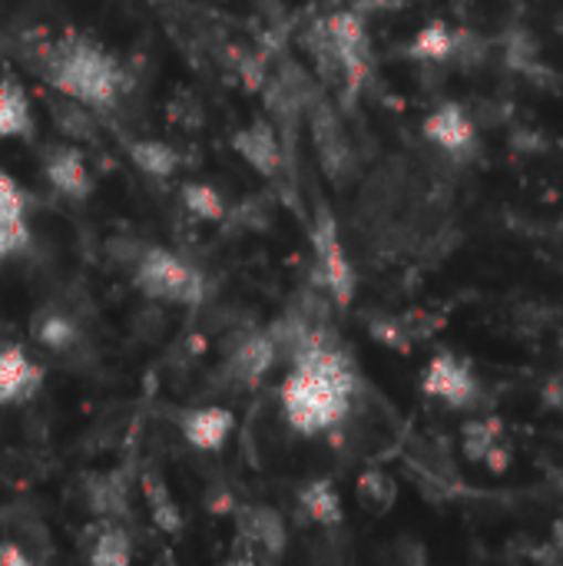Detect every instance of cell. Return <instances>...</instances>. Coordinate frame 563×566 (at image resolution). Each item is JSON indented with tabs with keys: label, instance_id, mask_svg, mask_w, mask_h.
Segmentation results:
<instances>
[{
	"label": "cell",
	"instance_id": "6da1fadb",
	"mask_svg": "<svg viewBox=\"0 0 563 566\" xmlns=\"http://www.w3.org/2000/svg\"><path fill=\"white\" fill-rule=\"evenodd\" d=\"M362 378L355 371L352 355L332 332V325L319 328L289 361V375L282 381V418L302 438H319L335 431L355 408V395Z\"/></svg>",
	"mask_w": 563,
	"mask_h": 566
},
{
	"label": "cell",
	"instance_id": "7a4b0ae2",
	"mask_svg": "<svg viewBox=\"0 0 563 566\" xmlns=\"http://www.w3.org/2000/svg\"><path fill=\"white\" fill-rule=\"evenodd\" d=\"M33 70L50 90L83 103L93 113L113 109L129 86L123 63L90 36H60L33 53Z\"/></svg>",
	"mask_w": 563,
	"mask_h": 566
},
{
	"label": "cell",
	"instance_id": "3957f363",
	"mask_svg": "<svg viewBox=\"0 0 563 566\" xmlns=\"http://www.w3.org/2000/svg\"><path fill=\"white\" fill-rule=\"evenodd\" d=\"M126 272L133 289L156 305H199L209 295L206 272L163 245L139 242Z\"/></svg>",
	"mask_w": 563,
	"mask_h": 566
},
{
	"label": "cell",
	"instance_id": "277c9868",
	"mask_svg": "<svg viewBox=\"0 0 563 566\" xmlns=\"http://www.w3.org/2000/svg\"><path fill=\"white\" fill-rule=\"evenodd\" d=\"M275 361H279V352H275V342L269 338V332L236 328L222 345V361L212 375V385H216V391H232V395L252 391L265 381V375L275 368Z\"/></svg>",
	"mask_w": 563,
	"mask_h": 566
},
{
	"label": "cell",
	"instance_id": "5b68a950",
	"mask_svg": "<svg viewBox=\"0 0 563 566\" xmlns=\"http://www.w3.org/2000/svg\"><path fill=\"white\" fill-rule=\"evenodd\" d=\"M305 116H309V129H312V143L319 153V163L325 169V176L335 186H348L358 172V156L355 146L338 119V113L332 109V103L325 99L322 90H315L305 103Z\"/></svg>",
	"mask_w": 563,
	"mask_h": 566
},
{
	"label": "cell",
	"instance_id": "8992f818",
	"mask_svg": "<svg viewBox=\"0 0 563 566\" xmlns=\"http://www.w3.org/2000/svg\"><path fill=\"white\" fill-rule=\"evenodd\" d=\"M335 63H338V76H342V90L358 93L365 86V80L372 76V43H368V27L365 17L352 7L332 10L322 17Z\"/></svg>",
	"mask_w": 563,
	"mask_h": 566
},
{
	"label": "cell",
	"instance_id": "52a82bcc",
	"mask_svg": "<svg viewBox=\"0 0 563 566\" xmlns=\"http://www.w3.org/2000/svg\"><path fill=\"white\" fill-rule=\"evenodd\" d=\"M312 255H315V279H319V289L325 292V298L338 308H348L355 298V269L342 249L335 219L325 206H319V212H315Z\"/></svg>",
	"mask_w": 563,
	"mask_h": 566
},
{
	"label": "cell",
	"instance_id": "ba28073f",
	"mask_svg": "<svg viewBox=\"0 0 563 566\" xmlns=\"http://www.w3.org/2000/svg\"><path fill=\"white\" fill-rule=\"evenodd\" d=\"M236 560L242 564H272L282 560L289 547L285 517L265 504H236Z\"/></svg>",
	"mask_w": 563,
	"mask_h": 566
},
{
	"label": "cell",
	"instance_id": "9c48e42d",
	"mask_svg": "<svg viewBox=\"0 0 563 566\" xmlns=\"http://www.w3.org/2000/svg\"><path fill=\"white\" fill-rule=\"evenodd\" d=\"M40 172L46 179V186L66 199V202H86L96 189V179H93V169L80 149V143H50L40 149Z\"/></svg>",
	"mask_w": 563,
	"mask_h": 566
},
{
	"label": "cell",
	"instance_id": "30bf717a",
	"mask_svg": "<svg viewBox=\"0 0 563 566\" xmlns=\"http://www.w3.org/2000/svg\"><path fill=\"white\" fill-rule=\"evenodd\" d=\"M421 391L455 411H468V408H475V401L481 395V381L465 358H458L451 352H438L421 371Z\"/></svg>",
	"mask_w": 563,
	"mask_h": 566
},
{
	"label": "cell",
	"instance_id": "8fae6325",
	"mask_svg": "<svg viewBox=\"0 0 563 566\" xmlns=\"http://www.w3.org/2000/svg\"><path fill=\"white\" fill-rule=\"evenodd\" d=\"M232 149L269 182L282 179L285 176V166H289V153L279 139V129L272 119L265 116H256L249 126H242L236 136H232Z\"/></svg>",
	"mask_w": 563,
	"mask_h": 566
},
{
	"label": "cell",
	"instance_id": "7c38bea8",
	"mask_svg": "<svg viewBox=\"0 0 563 566\" xmlns=\"http://www.w3.org/2000/svg\"><path fill=\"white\" fill-rule=\"evenodd\" d=\"M30 335L33 342L50 352L53 358H76L86 348V332L80 325V318L73 312H66L63 305L50 302L40 305L30 318Z\"/></svg>",
	"mask_w": 563,
	"mask_h": 566
},
{
	"label": "cell",
	"instance_id": "4fadbf2b",
	"mask_svg": "<svg viewBox=\"0 0 563 566\" xmlns=\"http://www.w3.org/2000/svg\"><path fill=\"white\" fill-rule=\"evenodd\" d=\"M43 388V365L20 345H0V408L27 405Z\"/></svg>",
	"mask_w": 563,
	"mask_h": 566
},
{
	"label": "cell",
	"instance_id": "5bb4252c",
	"mask_svg": "<svg viewBox=\"0 0 563 566\" xmlns=\"http://www.w3.org/2000/svg\"><path fill=\"white\" fill-rule=\"evenodd\" d=\"M232 431H236V411L222 405H199L179 415V434L199 454L222 451Z\"/></svg>",
	"mask_w": 563,
	"mask_h": 566
},
{
	"label": "cell",
	"instance_id": "9a60e30c",
	"mask_svg": "<svg viewBox=\"0 0 563 566\" xmlns=\"http://www.w3.org/2000/svg\"><path fill=\"white\" fill-rule=\"evenodd\" d=\"M421 133L428 143H435L448 156H465L478 139L475 119L468 116V109L461 103H441L438 109H431Z\"/></svg>",
	"mask_w": 563,
	"mask_h": 566
},
{
	"label": "cell",
	"instance_id": "2e32d148",
	"mask_svg": "<svg viewBox=\"0 0 563 566\" xmlns=\"http://www.w3.org/2000/svg\"><path fill=\"white\" fill-rule=\"evenodd\" d=\"M129 478L126 471H106V474H93L86 478V488H83V501H86V511L96 517V521H123L129 517Z\"/></svg>",
	"mask_w": 563,
	"mask_h": 566
},
{
	"label": "cell",
	"instance_id": "e0dca14e",
	"mask_svg": "<svg viewBox=\"0 0 563 566\" xmlns=\"http://www.w3.org/2000/svg\"><path fill=\"white\" fill-rule=\"evenodd\" d=\"M295 511L305 524H315L322 531H332L345 521V504L338 488L329 478L309 481L295 491Z\"/></svg>",
	"mask_w": 563,
	"mask_h": 566
},
{
	"label": "cell",
	"instance_id": "ac0fdd59",
	"mask_svg": "<svg viewBox=\"0 0 563 566\" xmlns=\"http://www.w3.org/2000/svg\"><path fill=\"white\" fill-rule=\"evenodd\" d=\"M27 242H30V229H27L23 192L7 172H0V262L23 252Z\"/></svg>",
	"mask_w": 563,
	"mask_h": 566
},
{
	"label": "cell",
	"instance_id": "d6986e66",
	"mask_svg": "<svg viewBox=\"0 0 563 566\" xmlns=\"http://www.w3.org/2000/svg\"><path fill=\"white\" fill-rule=\"evenodd\" d=\"M86 560L96 566H126L133 560V534L123 521H96L86 531Z\"/></svg>",
	"mask_w": 563,
	"mask_h": 566
},
{
	"label": "cell",
	"instance_id": "ffe728a7",
	"mask_svg": "<svg viewBox=\"0 0 563 566\" xmlns=\"http://www.w3.org/2000/svg\"><path fill=\"white\" fill-rule=\"evenodd\" d=\"M33 136V106L27 90L13 80H0V139H30Z\"/></svg>",
	"mask_w": 563,
	"mask_h": 566
},
{
	"label": "cell",
	"instance_id": "44dd1931",
	"mask_svg": "<svg viewBox=\"0 0 563 566\" xmlns=\"http://www.w3.org/2000/svg\"><path fill=\"white\" fill-rule=\"evenodd\" d=\"M126 156L139 172L153 179H169L183 166V153L163 139H126Z\"/></svg>",
	"mask_w": 563,
	"mask_h": 566
},
{
	"label": "cell",
	"instance_id": "7402d4cb",
	"mask_svg": "<svg viewBox=\"0 0 563 566\" xmlns=\"http://www.w3.org/2000/svg\"><path fill=\"white\" fill-rule=\"evenodd\" d=\"M139 491H143V501H146V511H149L153 524H156L163 534L179 537L183 527H186V521H183V511H179V504L173 501L166 481L156 478L153 471H146V474L139 478Z\"/></svg>",
	"mask_w": 563,
	"mask_h": 566
},
{
	"label": "cell",
	"instance_id": "603a6c76",
	"mask_svg": "<svg viewBox=\"0 0 563 566\" xmlns=\"http://www.w3.org/2000/svg\"><path fill=\"white\" fill-rule=\"evenodd\" d=\"M458 36H461V30H451L448 23L435 20L411 36L405 53L418 63H451L458 53Z\"/></svg>",
	"mask_w": 563,
	"mask_h": 566
},
{
	"label": "cell",
	"instance_id": "cb8c5ba5",
	"mask_svg": "<svg viewBox=\"0 0 563 566\" xmlns=\"http://www.w3.org/2000/svg\"><path fill=\"white\" fill-rule=\"evenodd\" d=\"M50 116H53V126H56V133L63 139H70V143H96V116L83 103L56 93V96H50Z\"/></svg>",
	"mask_w": 563,
	"mask_h": 566
},
{
	"label": "cell",
	"instance_id": "d4e9b609",
	"mask_svg": "<svg viewBox=\"0 0 563 566\" xmlns=\"http://www.w3.org/2000/svg\"><path fill=\"white\" fill-rule=\"evenodd\" d=\"M179 199H183L186 212L192 219H199V222H212L216 226V222H222L229 216V199L216 186H209V182H186L179 189Z\"/></svg>",
	"mask_w": 563,
	"mask_h": 566
},
{
	"label": "cell",
	"instance_id": "484cf974",
	"mask_svg": "<svg viewBox=\"0 0 563 566\" xmlns=\"http://www.w3.org/2000/svg\"><path fill=\"white\" fill-rule=\"evenodd\" d=\"M355 497H358V504H362L368 514H385V511H392L395 501H398V484H395L392 474L372 468V471H365V474L355 481Z\"/></svg>",
	"mask_w": 563,
	"mask_h": 566
},
{
	"label": "cell",
	"instance_id": "4316f807",
	"mask_svg": "<svg viewBox=\"0 0 563 566\" xmlns=\"http://www.w3.org/2000/svg\"><path fill=\"white\" fill-rule=\"evenodd\" d=\"M461 434H465V438H461L465 458L475 461V464H484V458H488L498 444H504V428H501V421H494V418L471 421Z\"/></svg>",
	"mask_w": 563,
	"mask_h": 566
},
{
	"label": "cell",
	"instance_id": "83f0119b",
	"mask_svg": "<svg viewBox=\"0 0 563 566\" xmlns=\"http://www.w3.org/2000/svg\"><path fill=\"white\" fill-rule=\"evenodd\" d=\"M169 119L183 129H199L202 126V103L189 90H179L169 99Z\"/></svg>",
	"mask_w": 563,
	"mask_h": 566
},
{
	"label": "cell",
	"instance_id": "f1b7e54d",
	"mask_svg": "<svg viewBox=\"0 0 563 566\" xmlns=\"http://www.w3.org/2000/svg\"><path fill=\"white\" fill-rule=\"evenodd\" d=\"M0 566H33V554L20 547V541L0 544Z\"/></svg>",
	"mask_w": 563,
	"mask_h": 566
},
{
	"label": "cell",
	"instance_id": "f546056e",
	"mask_svg": "<svg viewBox=\"0 0 563 566\" xmlns=\"http://www.w3.org/2000/svg\"><path fill=\"white\" fill-rule=\"evenodd\" d=\"M408 0H348L352 10H358L362 17L365 13H392V10H402Z\"/></svg>",
	"mask_w": 563,
	"mask_h": 566
},
{
	"label": "cell",
	"instance_id": "4dcf8cb0",
	"mask_svg": "<svg viewBox=\"0 0 563 566\" xmlns=\"http://www.w3.org/2000/svg\"><path fill=\"white\" fill-rule=\"evenodd\" d=\"M554 547L563 554V517L554 524Z\"/></svg>",
	"mask_w": 563,
	"mask_h": 566
},
{
	"label": "cell",
	"instance_id": "1f68e13d",
	"mask_svg": "<svg viewBox=\"0 0 563 566\" xmlns=\"http://www.w3.org/2000/svg\"><path fill=\"white\" fill-rule=\"evenodd\" d=\"M0 63H3V53H0Z\"/></svg>",
	"mask_w": 563,
	"mask_h": 566
}]
</instances>
